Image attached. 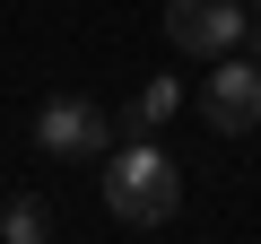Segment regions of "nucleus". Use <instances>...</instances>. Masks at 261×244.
<instances>
[{
    "label": "nucleus",
    "instance_id": "obj_1",
    "mask_svg": "<svg viewBox=\"0 0 261 244\" xmlns=\"http://www.w3.org/2000/svg\"><path fill=\"white\" fill-rule=\"evenodd\" d=\"M174 201H183V175H174V157H166L157 140H122V149H105V209H113V218H130V227H166Z\"/></svg>",
    "mask_w": 261,
    "mask_h": 244
},
{
    "label": "nucleus",
    "instance_id": "obj_2",
    "mask_svg": "<svg viewBox=\"0 0 261 244\" xmlns=\"http://www.w3.org/2000/svg\"><path fill=\"white\" fill-rule=\"evenodd\" d=\"M200 113H209V131L252 140L261 131V61L252 53H218L209 61V87H200Z\"/></svg>",
    "mask_w": 261,
    "mask_h": 244
},
{
    "label": "nucleus",
    "instance_id": "obj_6",
    "mask_svg": "<svg viewBox=\"0 0 261 244\" xmlns=\"http://www.w3.org/2000/svg\"><path fill=\"white\" fill-rule=\"evenodd\" d=\"M0 235H9V244H53V201L44 192H18L9 209H0Z\"/></svg>",
    "mask_w": 261,
    "mask_h": 244
},
{
    "label": "nucleus",
    "instance_id": "obj_3",
    "mask_svg": "<svg viewBox=\"0 0 261 244\" xmlns=\"http://www.w3.org/2000/svg\"><path fill=\"white\" fill-rule=\"evenodd\" d=\"M35 149H44V157H61V166L105 157V149H113V122H105V105H96V96H44V113H35Z\"/></svg>",
    "mask_w": 261,
    "mask_h": 244
},
{
    "label": "nucleus",
    "instance_id": "obj_8",
    "mask_svg": "<svg viewBox=\"0 0 261 244\" xmlns=\"http://www.w3.org/2000/svg\"><path fill=\"white\" fill-rule=\"evenodd\" d=\"M244 9H252V18H261V0H244Z\"/></svg>",
    "mask_w": 261,
    "mask_h": 244
},
{
    "label": "nucleus",
    "instance_id": "obj_7",
    "mask_svg": "<svg viewBox=\"0 0 261 244\" xmlns=\"http://www.w3.org/2000/svg\"><path fill=\"white\" fill-rule=\"evenodd\" d=\"M235 53H252V61H261V18H244V44H235Z\"/></svg>",
    "mask_w": 261,
    "mask_h": 244
},
{
    "label": "nucleus",
    "instance_id": "obj_4",
    "mask_svg": "<svg viewBox=\"0 0 261 244\" xmlns=\"http://www.w3.org/2000/svg\"><path fill=\"white\" fill-rule=\"evenodd\" d=\"M244 18H252L244 0H166V44L192 61H218L244 44Z\"/></svg>",
    "mask_w": 261,
    "mask_h": 244
},
{
    "label": "nucleus",
    "instance_id": "obj_5",
    "mask_svg": "<svg viewBox=\"0 0 261 244\" xmlns=\"http://www.w3.org/2000/svg\"><path fill=\"white\" fill-rule=\"evenodd\" d=\"M183 113V79H140V96H130L122 113V140H157V122Z\"/></svg>",
    "mask_w": 261,
    "mask_h": 244
}]
</instances>
